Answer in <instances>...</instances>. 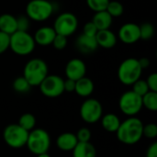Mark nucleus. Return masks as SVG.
<instances>
[{
  "mask_svg": "<svg viewBox=\"0 0 157 157\" xmlns=\"http://www.w3.org/2000/svg\"><path fill=\"white\" fill-rule=\"evenodd\" d=\"M143 121L135 117H129L122 122L116 132L118 140L123 144L133 145L143 138Z\"/></svg>",
  "mask_w": 157,
  "mask_h": 157,
  "instance_id": "nucleus-1",
  "label": "nucleus"
},
{
  "mask_svg": "<svg viewBox=\"0 0 157 157\" xmlns=\"http://www.w3.org/2000/svg\"><path fill=\"white\" fill-rule=\"evenodd\" d=\"M48 65L42 59L33 58L25 64L23 77L29 82L30 86H39L48 75Z\"/></svg>",
  "mask_w": 157,
  "mask_h": 157,
  "instance_id": "nucleus-2",
  "label": "nucleus"
},
{
  "mask_svg": "<svg viewBox=\"0 0 157 157\" xmlns=\"http://www.w3.org/2000/svg\"><path fill=\"white\" fill-rule=\"evenodd\" d=\"M26 146L35 155L48 153L51 146L50 134L41 128H35L29 132Z\"/></svg>",
  "mask_w": 157,
  "mask_h": 157,
  "instance_id": "nucleus-3",
  "label": "nucleus"
},
{
  "mask_svg": "<svg viewBox=\"0 0 157 157\" xmlns=\"http://www.w3.org/2000/svg\"><path fill=\"white\" fill-rule=\"evenodd\" d=\"M35 46L36 43L34 41L33 36H31L28 31L17 30L12 35H10L9 48L17 55H29L34 51Z\"/></svg>",
  "mask_w": 157,
  "mask_h": 157,
  "instance_id": "nucleus-4",
  "label": "nucleus"
},
{
  "mask_svg": "<svg viewBox=\"0 0 157 157\" xmlns=\"http://www.w3.org/2000/svg\"><path fill=\"white\" fill-rule=\"evenodd\" d=\"M143 69L138 59L128 58L124 60L119 66L118 78L125 86H132L141 78Z\"/></svg>",
  "mask_w": 157,
  "mask_h": 157,
  "instance_id": "nucleus-5",
  "label": "nucleus"
},
{
  "mask_svg": "<svg viewBox=\"0 0 157 157\" xmlns=\"http://www.w3.org/2000/svg\"><path fill=\"white\" fill-rule=\"evenodd\" d=\"M53 10V4L48 0H30L26 6V16L33 21H44L52 15Z\"/></svg>",
  "mask_w": 157,
  "mask_h": 157,
  "instance_id": "nucleus-6",
  "label": "nucleus"
},
{
  "mask_svg": "<svg viewBox=\"0 0 157 157\" xmlns=\"http://www.w3.org/2000/svg\"><path fill=\"white\" fill-rule=\"evenodd\" d=\"M29 132L21 128L17 123L7 125L3 132L5 143L11 148L18 149L26 145Z\"/></svg>",
  "mask_w": 157,
  "mask_h": 157,
  "instance_id": "nucleus-7",
  "label": "nucleus"
},
{
  "mask_svg": "<svg viewBox=\"0 0 157 157\" xmlns=\"http://www.w3.org/2000/svg\"><path fill=\"white\" fill-rule=\"evenodd\" d=\"M52 28L56 34L68 38L76 31L78 28V19L75 14L63 12L56 17Z\"/></svg>",
  "mask_w": 157,
  "mask_h": 157,
  "instance_id": "nucleus-8",
  "label": "nucleus"
},
{
  "mask_svg": "<svg viewBox=\"0 0 157 157\" xmlns=\"http://www.w3.org/2000/svg\"><path fill=\"white\" fill-rule=\"evenodd\" d=\"M121 111L128 117H135L143 109L142 97L135 94L132 90L123 93L119 100Z\"/></svg>",
  "mask_w": 157,
  "mask_h": 157,
  "instance_id": "nucleus-9",
  "label": "nucleus"
},
{
  "mask_svg": "<svg viewBox=\"0 0 157 157\" xmlns=\"http://www.w3.org/2000/svg\"><path fill=\"white\" fill-rule=\"evenodd\" d=\"M103 114L101 103L95 98L86 99L80 107L81 119L89 124H93L100 121Z\"/></svg>",
  "mask_w": 157,
  "mask_h": 157,
  "instance_id": "nucleus-10",
  "label": "nucleus"
},
{
  "mask_svg": "<svg viewBox=\"0 0 157 157\" xmlns=\"http://www.w3.org/2000/svg\"><path fill=\"white\" fill-rule=\"evenodd\" d=\"M63 81L57 75H48L39 86L40 92L47 98H57L64 92Z\"/></svg>",
  "mask_w": 157,
  "mask_h": 157,
  "instance_id": "nucleus-11",
  "label": "nucleus"
},
{
  "mask_svg": "<svg viewBox=\"0 0 157 157\" xmlns=\"http://www.w3.org/2000/svg\"><path fill=\"white\" fill-rule=\"evenodd\" d=\"M119 39L124 44H133L140 40V27L135 23H126L122 25L118 33Z\"/></svg>",
  "mask_w": 157,
  "mask_h": 157,
  "instance_id": "nucleus-12",
  "label": "nucleus"
},
{
  "mask_svg": "<svg viewBox=\"0 0 157 157\" xmlns=\"http://www.w3.org/2000/svg\"><path fill=\"white\" fill-rule=\"evenodd\" d=\"M65 75L67 79H72L77 81L80 78L86 76V63L78 58L71 59L65 65Z\"/></svg>",
  "mask_w": 157,
  "mask_h": 157,
  "instance_id": "nucleus-13",
  "label": "nucleus"
},
{
  "mask_svg": "<svg viewBox=\"0 0 157 157\" xmlns=\"http://www.w3.org/2000/svg\"><path fill=\"white\" fill-rule=\"evenodd\" d=\"M56 36V32L52 27L45 26L38 29L33 36L34 41L40 46H49L52 45L53 39Z\"/></svg>",
  "mask_w": 157,
  "mask_h": 157,
  "instance_id": "nucleus-14",
  "label": "nucleus"
},
{
  "mask_svg": "<svg viewBox=\"0 0 157 157\" xmlns=\"http://www.w3.org/2000/svg\"><path fill=\"white\" fill-rule=\"evenodd\" d=\"M75 46L82 53L86 54L95 52L98 47L95 37H89L83 33L77 37L75 40Z\"/></svg>",
  "mask_w": 157,
  "mask_h": 157,
  "instance_id": "nucleus-15",
  "label": "nucleus"
},
{
  "mask_svg": "<svg viewBox=\"0 0 157 157\" xmlns=\"http://www.w3.org/2000/svg\"><path fill=\"white\" fill-rule=\"evenodd\" d=\"M95 38L98 45L104 49H111L117 44V36L110 29L98 30Z\"/></svg>",
  "mask_w": 157,
  "mask_h": 157,
  "instance_id": "nucleus-16",
  "label": "nucleus"
},
{
  "mask_svg": "<svg viewBox=\"0 0 157 157\" xmlns=\"http://www.w3.org/2000/svg\"><path fill=\"white\" fill-rule=\"evenodd\" d=\"M77 143V138L73 132H63L60 134L56 140L57 147L63 152H72Z\"/></svg>",
  "mask_w": 157,
  "mask_h": 157,
  "instance_id": "nucleus-17",
  "label": "nucleus"
},
{
  "mask_svg": "<svg viewBox=\"0 0 157 157\" xmlns=\"http://www.w3.org/2000/svg\"><path fill=\"white\" fill-rule=\"evenodd\" d=\"M94 88H95V86H94L93 81L86 76H84L80 78L79 80L75 81V92L82 98L89 97L94 92Z\"/></svg>",
  "mask_w": 157,
  "mask_h": 157,
  "instance_id": "nucleus-18",
  "label": "nucleus"
},
{
  "mask_svg": "<svg viewBox=\"0 0 157 157\" xmlns=\"http://www.w3.org/2000/svg\"><path fill=\"white\" fill-rule=\"evenodd\" d=\"M17 30V29L16 17L8 13L0 15V31L10 36Z\"/></svg>",
  "mask_w": 157,
  "mask_h": 157,
  "instance_id": "nucleus-19",
  "label": "nucleus"
},
{
  "mask_svg": "<svg viewBox=\"0 0 157 157\" xmlns=\"http://www.w3.org/2000/svg\"><path fill=\"white\" fill-rule=\"evenodd\" d=\"M112 20L113 17L106 10H104L96 12L91 21L94 23L98 30H104L109 29V28L112 25Z\"/></svg>",
  "mask_w": 157,
  "mask_h": 157,
  "instance_id": "nucleus-20",
  "label": "nucleus"
},
{
  "mask_svg": "<svg viewBox=\"0 0 157 157\" xmlns=\"http://www.w3.org/2000/svg\"><path fill=\"white\" fill-rule=\"evenodd\" d=\"M73 157H97V150L91 143H77L74 148Z\"/></svg>",
  "mask_w": 157,
  "mask_h": 157,
  "instance_id": "nucleus-21",
  "label": "nucleus"
},
{
  "mask_svg": "<svg viewBox=\"0 0 157 157\" xmlns=\"http://www.w3.org/2000/svg\"><path fill=\"white\" fill-rule=\"evenodd\" d=\"M102 128L109 132H116L121 125V120L113 113H108L101 117Z\"/></svg>",
  "mask_w": 157,
  "mask_h": 157,
  "instance_id": "nucleus-22",
  "label": "nucleus"
},
{
  "mask_svg": "<svg viewBox=\"0 0 157 157\" xmlns=\"http://www.w3.org/2000/svg\"><path fill=\"white\" fill-rule=\"evenodd\" d=\"M143 107L150 111L157 110V92L149 91L142 97Z\"/></svg>",
  "mask_w": 157,
  "mask_h": 157,
  "instance_id": "nucleus-23",
  "label": "nucleus"
},
{
  "mask_svg": "<svg viewBox=\"0 0 157 157\" xmlns=\"http://www.w3.org/2000/svg\"><path fill=\"white\" fill-rule=\"evenodd\" d=\"M17 124L27 132H30L35 129L36 119L31 113H24L20 116Z\"/></svg>",
  "mask_w": 157,
  "mask_h": 157,
  "instance_id": "nucleus-24",
  "label": "nucleus"
},
{
  "mask_svg": "<svg viewBox=\"0 0 157 157\" xmlns=\"http://www.w3.org/2000/svg\"><path fill=\"white\" fill-rule=\"evenodd\" d=\"M106 11L112 17H118L123 14L124 7H123V5L119 1H109L106 8Z\"/></svg>",
  "mask_w": 157,
  "mask_h": 157,
  "instance_id": "nucleus-25",
  "label": "nucleus"
},
{
  "mask_svg": "<svg viewBox=\"0 0 157 157\" xmlns=\"http://www.w3.org/2000/svg\"><path fill=\"white\" fill-rule=\"evenodd\" d=\"M140 27V40H150L155 35V27L149 22L143 23Z\"/></svg>",
  "mask_w": 157,
  "mask_h": 157,
  "instance_id": "nucleus-26",
  "label": "nucleus"
},
{
  "mask_svg": "<svg viewBox=\"0 0 157 157\" xmlns=\"http://www.w3.org/2000/svg\"><path fill=\"white\" fill-rule=\"evenodd\" d=\"M30 87H31L30 85L23 76L16 78L13 82V88L17 93H21V94L27 93L29 91Z\"/></svg>",
  "mask_w": 157,
  "mask_h": 157,
  "instance_id": "nucleus-27",
  "label": "nucleus"
},
{
  "mask_svg": "<svg viewBox=\"0 0 157 157\" xmlns=\"http://www.w3.org/2000/svg\"><path fill=\"white\" fill-rule=\"evenodd\" d=\"M110 0H86L87 6L95 13L106 10Z\"/></svg>",
  "mask_w": 157,
  "mask_h": 157,
  "instance_id": "nucleus-28",
  "label": "nucleus"
},
{
  "mask_svg": "<svg viewBox=\"0 0 157 157\" xmlns=\"http://www.w3.org/2000/svg\"><path fill=\"white\" fill-rule=\"evenodd\" d=\"M132 91L137 94L138 96L140 97H143L144 96L147 92H149V87L147 86V83L145 80H143V79H139L137 80L134 84L132 85Z\"/></svg>",
  "mask_w": 157,
  "mask_h": 157,
  "instance_id": "nucleus-29",
  "label": "nucleus"
},
{
  "mask_svg": "<svg viewBox=\"0 0 157 157\" xmlns=\"http://www.w3.org/2000/svg\"><path fill=\"white\" fill-rule=\"evenodd\" d=\"M143 136L148 139H155L157 137V125L155 123H148L144 125Z\"/></svg>",
  "mask_w": 157,
  "mask_h": 157,
  "instance_id": "nucleus-30",
  "label": "nucleus"
},
{
  "mask_svg": "<svg viewBox=\"0 0 157 157\" xmlns=\"http://www.w3.org/2000/svg\"><path fill=\"white\" fill-rule=\"evenodd\" d=\"M78 143H88L91 140L92 132L87 128H81L75 134Z\"/></svg>",
  "mask_w": 157,
  "mask_h": 157,
  "instance_id": "nucleus-31",
  "label": "nucleus"
},
{
  "mask_svg": "<svg viewBox=\"0 0 157 157\" xmlns=\"http://www.w3.org/2000/svg\"><path fill=\"white\" fill-rule=\"evenodd\" d=\"M30 19L27 16H18L17 17V29L18 31H28L29 29Z\"/></svg>",
  "mask_w": 157,
  "mask_h": 157,
  "instance_id": "nucleus-32",
  "label": "nucleus"
},
{
  "mask_svg": "<svg viewBox=\"0 0 157 157\" xmlns=\"http://www.w3.org/2000/svg\"><path fill=\"white\" fill-rule=\"evenodd\" d=\"M52 45L56 50H59V51L63 50L66 47V45H67V37L56 34L55 38L53 39V41H52Z\"/></svg>",
  "mask_w": 157,
  "mask_h": 157,
  "instance_id": "nucleus-33",
  "label": "nucleus"
},
{
  "mask_svg": "<svg viewBox=\"0 0 157 157\" xmlns=\"http://www.w3.org/2000/svg\"><path fill=\"white\" fill-rule=\"evenodd\" d=\"M10 36L0 31V54L6 52L9 49Z\"/></svg>",
  "mask_w": 157,
  "mask_h": 157,
  "instance_id": "nucleus-34",
  "label": "nucleus"
},
{
  "mask_svg": "<svg viewBox=\"0 0 157 157\" xmlns=\"http://www.w3.org/2000/svg\"><path fill=\"white\" fill-rule=\"evenodd\" d=\"M98 31V29L96 28V26L94 25V23L92 21L86 22L83 29V34L89 36V37H96Z\"/></svg>",
  "mask_w": 157,
  "mask_h": 157,
  "instance_id": "nucleus-35",
  "label": "nucleus"
},
{
  "mask_svg": "<svg viewBox=\"0 0 157 157\" xmlns=\"http://www.w3.org/2000/svg\"><path fill=\"white\" fill-rule=\"evenodd\" d=\"M147 83V86L149 87L150 91H154V92H157V74L156 73H153L151 74L147 79L145 80Z\"/></svg>",
  "mask_w": 157,
  "mask_h": 157,
  "instance_id": "nucleus-36",
  "label": "nucleus"
},
{
  "mask_svg": "<svg viewBox=\"0 0 157 157\" xmlns=\"http://www.w3.org/2000/svg\"><path fill=\"white\" fill-rule=\"evenodd\" d=\"M75 81L72 80V79H66L63 81V89L64 92H75Z\"/></svg>",
  "mask_w": 157,
  "mask_h": 157,
  "instance_id": "nucleus-37",
  "label": "nucleus"
},
{
  "mask_svg": "<svg viewBox=\"0 0 157 157\" xmlns=\"http://www.w3.org/2000/svg\"><path fill=\"white\" fill-rule=\"evenodd\" d=\"M146 157H157V143H153L148 147Z\"/></svg>",
  "mask_w": 157,
  "mask_h": 157,
  "instance_id": "nucleus-38",
  "label": "nucleus"
},
{
  "mask_svg": "<svg viewBox=\"0 0 157 157\" xmlns=\"http://www.w3.org/2000/svg\"><path fill=\"white\" fill-rule=\"evenodd\" d=\"M138 62H139V63H140V65H141L143 70L148 68L149 65H150V60L148 58H146V57H143V58L139 59Z\"/></svg>",
  "mask_w": 157,
  "mask_h": 157,
  "instance_id": "nucleus-39",
  "label": "nucleus"
},
{
  "mask_svg": "<svg viewBox=\"0 0 157 157\" xmlns=\"http://www.w3.org/2000/svg\"><path fill=\"white\" fill-rule=\"evenodd\" d=\"M36 157H51L48 153H45V154H41V155H36Z\"/></svg>",
  "mask_w": 157,
  "mask_h": 157,
  "instance_id": "nucleus-40",
  "label": "nucleus"
}]
</instances>
